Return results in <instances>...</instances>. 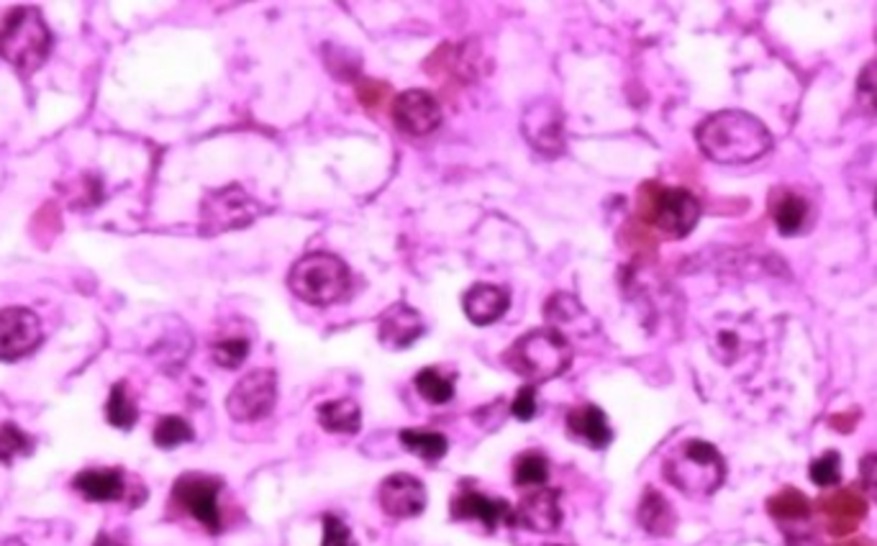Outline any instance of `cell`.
<instances>
[{
  "instance_id": "obj_39",
  "label": "cell",
  "mask_w": 877,
  "mask_h": 546,
  "mask_svg": "<svg viewBox=\"0 0 877 546\" xmlns=\"http://www.w3.org/2000/svg\"><path fill=\"white\" fill-rule=\"evenodd\" d=\"M546 546H562V544H546Z\"/></svg>"
},
{
  "instance_id": "obj_22",
  "label": "cell",
  "mask_w": 877,
  "mask_h": 546,
  "mask_svg": "<svg viewBox=\"0 0 877 546\" xmlns=\"http://www.w3.org/2000/svg\"><path fill=\"white\" fill-rule=\"evenodd\" d=\"M319 421L328 433H357L362 426V410L351 398L326 400L319 408Z\"/></svg>"
},
{
  "instance_id": "obj_25",
  "label": "cell",
  "mask_w": 877,
  "mask_h": 546,
  "mask_svg": "<svg viewBox=\"0 0 877 546\" xmlns=\"http://www.w3.org/2000/svg\"><path fill=\"white\" fill-rule=\"evenodd\" d=\"M550 480V462L544 454L527 452L516 460L513 465V483L519 488H542Z\"/></svg>"
},
{
  "instance_id": "obj_31",
  "label": "cell",
  "mask_w": 877,
  "mask_h": 546,
  "mask_svg": "<svg viewBox=\"0 0 877 546\" xmlns=\"http://www.w3.org/2000/svg\"><path fill=\"white\" fill-rule=\"evenodd\" d=\"M211 355H214L216 364H219V368L236 370L239 364H242L244 359L250 357V341L242 339V336H236V339L216 341L211 347Z\"/></svg>"
},
{
  "instance_id": "obj_18",
  "label": "cell",
  "mask_w": 877,
  "mask_h": 546,
  "mask_svg": "<svg viewBox=\"0 0 877 546\" xmlns=\"http://www.w3.org/2000/svg\"><path fill=\"white\" fill-rule=\"evenodd\" d=\"M819 506L829 521V531L836 536L852 534L867 515V503L857 490H839L834 496L821 498Z\"/></svg>"
},
{
  "instance_id": "obj_3",
  "label": "cell",
  "mask_w": 877,
  "mask_h": 546,
  "mask_svg": "<svg viewBox=\"0 0 877 546\" xmlns=\"http://www.w3.org/2000/svg\"><path fill=\"white\" fill-rule=\"evenodd\" d=\"M665 480L691 498H706L724 485L726 465L714 444L703 439L682 441L662 467Z\"/></svg>"
},
{
  "instance_id": "obj_34",
  "label": "cell",
  "mask_w": 877,
  "mask_h": 546,
  "mask_svg": "<svg viewBox=\"0 0 877 546\" xmlns=\"http://www.w3.org/2000/svg\"><path fill=\"white\" fill-rule=\"evenodd\" d=\"M321 546H357L351 538V531L339 515H324V542Z\"/></svg>"
},
{
  "instance_id": "obj_6",
  "label": "cell",
  "mask_w": 877,
  "mask_h": 546,
  "mask_svg": "<svg viewBox=\"0 0 877 546\" xmlns=\"http://www.w3.org/2000/svg\"><path fill=\"white\" fill-rule=\"evenodd\" d=\"M262 213H265V206L252 198L242 185H227V188L208 193L200 204V234L216 236L223 231L244 229Z\"/></svg>"
},
{
  "instance_id": "obj_7",
  "label": "cell",
  "mask_w": 877,
  "mask_h": 546,
  "mask_svg": "<svg viewBox=\"0 0 877 546\" xmlns=\"http://www.w3.org/2000/svg\"><path fill=\"white\" fill-rule=\"evenodd\" d=\"M277 403V375L273 370H254L234 385L227 398L229 416L239 423L262 421Z\"/></svg>"
},
{
  "instance_id": "obj_15",
  "label": "cell",
  "mask_w": 877,
  "mask_h": 546,
  "mask_svg": "<svg viewBox=\"0 0 877 546\" xmlns=\"http://www.w3.org/2000/svg\"><path fill=\"white\" fill-rule=\"evenodd\" d=\"M452 519L460 521H477L487 531L498 528L500 523L516 526V511L504 498H487L483 492L464 490L460 498L452 500Z\"/></svg>"
},
{
  "instance_id": "obj_14",
  "label": "cell",
  "mask_w": 877,
  "mask_h": 546,
  "mask_svg": "<svg viewBox=\"0 0 877 546\" xmlns=\"http://www.w3.org/2000/svg\"><path fill=\"white\" fill-rule=\"evenodd\" d=\"M562 523V506L559 490L552 488H534L521 498L516 508V526H523L534 534H552Z\"/></svg>"
},
{
  "instance_id": "obj_16",
  "label": "cell",
  "mask_w": 877,
  "mask_h": 546,
  "mask_svg": "<svg viewBox=\"0 0 877 546\" xmlns=\"http://www.w3.org/2000/svg\"><path fill=\"white\" fill-rule=\"evenodd\" d=\"M424 334L422 313L406 303H395L378 321V339L385 349H408Z\"/></svg>"
},
{
  "instance_id": "obj_24",
  "label": "cell",
  "mask_w": 877,
  "mask_h": 546,
  "mask_svg": "<svg viewBox=\"0 0 877 546\" xmlns=\"http://www.w3.org/2000/svg\"><path fill=\"white\" fill-rule=\"evenodd\" d=\"M401 441L411 454H416V457H422L426 462L441 460L449 449V441L445 433H437V431L406 429V431H401Z\"/></svg>"
},
{
  "instance_id": "obj_19",
  "label": "cell",
  "mask_w": 877,
  "mask_h": 546,
  "mask_svg": "<svg viewBox=\"0 0 877 546\" xmlns=\"http://www.w3.org/2000/svg\"><path fill=\"white\" fill-rule=\"evenodd\" d=\"M567 429L573 437L588 441L593 449H603L611 444L613 433H611V426H609V418L598 406H590V403H585V406H577L567 414Z\"/></svg>"
},
{
  "instance_id": "obj_17",
  "label": "cell",
  "mask_w": 877,
  "mask_h": 546,
  "mask_svg": "<svg viewBox=\"0 0 877 546\" xmlns=\"http://www.w3.org/2000/svg\"><path fill=\"white\" fill-rule=\"evenodd\" d=\"M508 305H511V295H508V290L498 288V286H485V282L472 286L462 298L464 316H468L475 326L496 324L498 318L506 316Z\"/></svg>"
},
{
  "instance_id": "obj_2",
  "label": "cell",
  "mask_w": 877,
  "mask_h": 546,
  "mask_svg": "<svg viewBox=\"0 0 877 546\" xmlns=\"http://www.w3.org/2000/svg\"><path fill=\"white\" fill-rule=\"evenodd\" d=\"M51 32L47 21L32 5L13 9L0 21V57L21 74H32L47 62Z\"/></svg>"
},
{
  "instance_id": "obj_32",
  "label": "cell",
  "mask_w": 877,
  "mask_h": 546,
  "mask_svg": "<svg viewBox=\"0 0 877 546\" xmlns=\"http://www.w3.org/2000/svg\"><path fill=\"white\" fill-rule=\"evenodd\" d=\"M857 101L865 114L877 116V59L862 67L857 78Z\"/></svg>"
},
{
  "instance_id": "obj_11",
  "label": "cell",
  "mask_w": 877,
  "mask_h": 546,
  "mask_svg": "<svg viewBox=\"0 0 877 546\" xmlns=\"http://www.w3.org/2000/svg\"><path fill=\"white\" fill-rule=\"evenodd\" d=\"M219 492L221 480H214L208 475H183L175 483V500L193 515L195 521L216 534L221 531V513H219Z\"/></svg>"
},
{
  "instance_id": "obj_27",
  "label": "cell",
  "mask_w": 877,
  "mask_h": 546,
  "mask_svg": "<svg viewBox=\"0 0 877 546\" xmlns=\"http://www.w3.org/2000/svg\"><path fill=\"white\" fill-rule=\"evenodd\" d=\"M106 418L111 426H116V429H131V426L137 423L139 410L129 398V391H126L124 383L114 385V391H111L106 403Z\"/></svg>"
},
{
  "instance_id": "obj_8",
  "label": "cell",
  "mask_w": 877,
  "mask_h": 546,
  "mask_svg": "<svg viewBox=\"0 0 877 546\" xmlns=\"http://www.w3.org/2000/svg\"><path fill=\"white\" fill-rule=\"evenodd\" d=\"M701 204L691 190L665 188L651 204V223L672 239H685L699 226Z\"/></svg>"
},
{
  "instance_id": "obj_20",
  "label": "cell",
  "mask_w": 877,
  "mask_h": 546,
  "mask_svg": "<svg viewBox=\"0 0 877 546\" xmlns=\"http://www.w3.org/2000/svg\"><path fill=\"white\" fill-rule=\"evenodd\" d=\"M74 490L93 503H111L124 498V473L122 469H85L74 477Z\"/></svg>"
},
{
  "instance_id": "obj_23",
  "label": "cell",
  "mask_w": 877,
  "mask_h": 546,
  "mask_svg": "<svg viewBox=\"0 0 877 546\" xmlns=\"http://www.w3.org/2000/svg\"><path fill=\"white\" fill-rule=\"evenodd\" d=\"M768 511L772 513V519L783 521L785 526H791V523L796 521L804 523L811 519V500L798 490H783L780 496L768 500Z\"/></svg>"
},
{
  "instance_id": "obj_21",
  "label": "cell",
  "mask_w": 877,
  "mask_h": 546,
  "mask_svg": "<svg viewBox=\"0 0 877 546\" xmlns=\"http://www.w3.org/2000/svg\"><path fill=\"white\" fill-rule=\"evenodd\" d=\"M636 519H639V526L651 536H670L674 526H678V515H674L670 500L657 490H647Z\"/></svg>"
},
{
  "instance_id": "obj_36",
  "label": "cell",
  "mask_w": 877,
  "mask_h": 546,
  "mask_svg": "<svg viewBox=\"0 0 877 546\" xmlns=\"http://www.w3.org/2000/svg\"><path fill=\"white\" fill-rule=\"evenodd\" d=\"M859 480L862 490L877 503V454H867V457L859 462Z\"/></svg>"
},
{
  "instance_id": "obj_30",
  "label": "cell",
  "mask_w": 877,
  "mask_h": 546,
  "mask_svg": "<svg viewBox=\"0 0 877 546\" xmlns=\"http://www.w3.org/2000/svg\"><path fill=\"white\" fill-rule=\"evenodd\" d=\"M34 439L19 429L16 423H3L0 426V462L3 465H11L16 457H26L32 454Z\"/></svg>"
},
{
  "instance_id": "obj_13",
  "label": "cell",
  "mask_w": 877,
  "mask_h": 546,
  "mask_svg": "<svg viewBox=\"0 0 877 546\" xmlns=\"http://www.w3.org/2000/svg\"><path fill=\"white\" fill-rule=\"evenodd\" d=\"M378 503L390 519H416L426 511V488L414 475H390L380 485Z\"/></svg>"
},
{
  "instance_id": "obj_37",
  "label": "cell",
  "mask_w": 877,
  "mask_h": 546,
  "mask_svg": "<svg viewBox=\"0 0 877 546\" xmlns=\"http://www.w3.org/2000/svg\"><path fill=\"white\" fill-rule=\"evenodd\" d=\"M839 546H865V544H857V542H852V544H839Z\"/></svg>"
},
{
  "instance_id": "obj_33",
  "label": "cell",
  "mask_w": 877,
  "mask_h": 546,
  "mask_svg": "<svg viewBox=\"0 0 877 546\" xmlns=\"http://www.w3.org/2000/svg\"><path fill=\"white\" fill-rule=\"evenodd\" d=\"M811 480L821 488H834L842 480V457L836 452H827L823 457L813 460Z\"/></svg>"
},
{
  "instance_id": "obj_12",
  "label": "cell",
  "mask_w": 877,
  "mask_h": 546,
  "mask_svg": "<svg viewBox=\"0 0 877 546\" xmlns=\"http://www.w3.org/2000/svg\"><path fill=\"white\" fill-rule=\"evenodd\" d=\"M393 124L408 137H426L441 126V106L429 90H406L393 103Z\"/></svg>"
},
{
  "instance_id": "obj_28",
  "label": "cell",
  "mask_w": 877,
  "mask_h": 546,
  "mask_svg": "<svg viewBox=\"0 0 877 546\" xmlns=\"http://www.w3.org/2000/svg\"><path fill=\"white\" fill-rule=\"evenodd\" d=\"M414 383H416V391L422 393L429 403H437V406H441V403H449L454 398L452 377L441 375V372L434 370V368H426V370L418 372Z\"/></svg>"
},
{
  "instance_id": "obj_35",
  "label": "cell",
  "mask_w": 877,
  "mask_h": 546,
  "mask_svg": "<svg viewBox=\"0 0 877 546\" xmlns=\"http://www.w3.org/2000/svg\"><path fill=\"white\" fill-rule=\"evenodd\" d=\"M511 414L519 418V421H531L536 416V387L534 385H523L516 398L511 403Z\"/></svg>"
},
{
  "instance_id": "obj_10",
  "label": "cell",
  "mask_w": 877,
  "mask_h": 546,
  "mask_svg": "<svg viewBox=\"0 0 877 546\" xmlns=\"http://www.w3.org/2000/svg\"><path fill=\"white\" fill-rule=\"evenodd\" d=\"M42 321L28 309H3L0 311V362H16L39 349Z\"/></svg>"
},
{
  "instance_id": "obj_9",
  "label": "cell",
  "mask_w": 877,
  "mask_h": 546,
  "mask_svg": "<svg viewBox=\"0 0 877 546\" xmlns=\"http://www.w3.org/2000/svg\"><path fill=\"white\" fill-rule=\"evenodd\" d=\"M521 131L539 154L559 156L565 152V114L557 103H531L521 118Z\"/></svg>"
},
{
  "instance_id": "obj_26",
  "label": "cell",
  "mask_w": 877,
  "mask_h": 546,
  "mask_svg": "<svg viewBox=\"0 0 877 546\" xmlns=\"http://www.w3.org/2000/svg\"><path fill=\"white\" fill-rule=\"evenodd\" d=\"M808 219V204L800 196H785L775 208V226L783 236H793L804 229Z\"/></svg>"
},
{
  "instance_id": "obj_5",
  "label": "cell",
  "mask_w": 877,
  "mask_h": 546,
  "mask_svg": "<svg viewBox=\"0 0 877 546\" xmlns=\"http://www.w3.org/2000/svg\"><path fill=\"white\" fill-rule=\"evenodd\" d=\"M288 282L296 298H301L309 305H321L324 309V305L339 303L349 293L351 278L349 267L339 257L316 252L292 265Z\"/></svg>"
},
{
  "instance_id": "obj_38",
  "label": "cell",
  "mask_w": 877,
  "mask_h": 546,
  "mask_svg": "<svg viewBox=\"0 0 877 546\" xmlns=\"http://www.w3.org/2000/svg\"><path fill=\"white\" fill-rule=\"evenodd\" d=\"M875 213H877V196H875Z\"/></svg>"
},
{
  "instance_id": "obj_29",
  "label": "cell",
  "mask_w": 877,
  "mask_h": 546,
  "mask_svg": "<svg viewBox=\"0 0 877 546\" xmlns=\"http://www.w3.org/2000/svg\"><path fill=\"white\" fill-rule=\"evenodd\" d=\"M193 426L180 416H164L154 426V444L160 449H175L180 444H187V441H193Z\"/></svg>"
},
{
  "instance_id": "obj_1",
  "label": "cell",
  "mask_w": 877,
  "mask_h": 546,
  "mask_svg": "<svg viewBox=\"0 0 877 546\" xmlns=\"http://www.w3.org/2000/svg\"><path fill=\"white\" fill-rule=\"evenodd\" d=\"M701 152L718 164H749L772 149V133L747 111H722L695 129Z\"/></svg>"
},
{
  "instance_id": "obj_4",
  "label": "cell",
  "mask_w": 877,
  "mask_h": 546,
  "mask_svg": "<svg viewBox=\"0 0 877 546\" xmlns=\"http://www.w3.org/2000/svg\"><path fill=\"white\" fill-rule=\"evenodd\" d=\"M508 364L529 383H546L565 375L573 364V349L557 328H536L521 336L506 355Z\"/></svg>"
}]
</instances>
